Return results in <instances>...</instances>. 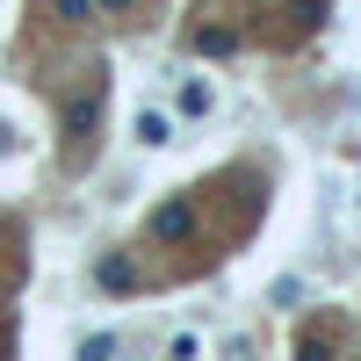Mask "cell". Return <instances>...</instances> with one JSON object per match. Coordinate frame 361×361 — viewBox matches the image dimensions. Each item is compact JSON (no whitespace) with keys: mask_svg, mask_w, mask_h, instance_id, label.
<instances>
[{"mask_svg":"<svg viewBox=\"0 0 361 361\" xmlns=\"http://www.w3.org/2000/svg\"><path fill=\"white\" fill-rule=\"evenodd\" d=\"M145 238H152V246H180V238H195V202L173 195L166 209H152V217H145Z\"/></svg>","mask_w":361,"mask_h":361,"instance_id":"6da1fadb","label":"cell"},{"mask_svg":"<svg viewBox=\"0 0 361 361\" xmlns=\"http://www.w3.org/2000/svg\"><path fill=\"white\" fill-rule=\"evenodd\" d=\"M130 130H137V145H152V152H159V145H173V123H166L159 109H137V123H130Z\"/></svg>","mask_w":361,"mask_h":361,"instance_id":"7a4b0ae2","label":"cell"},{"mask_svg":"<svg viewBox=\"0 0 361 361\" xmlns=\"http://www.w3.org/2000/svg\"><path fill=\"white\" fill-rule=\"evenodd\" d=\"M94 282H102V289H137V267H130L123 253H109V260L94 267Z\"/></svg>","mask_w":361,"mask_h":361,"instance_id":"3957f363","label":"cell"},{"mask_svg":"<svg viewBox=\"0 0 361 361\" xmlns=\"http://www.w3.org/2000/svg\"><path fill=\"white\" fill-rule=\"evenodd\" d=\"M180 109H188V116H209V109H217V87H209V80H180Z\"/></svg>","mask_w":361,"mask_h":361,"instance_id":"277c9868","label":"cell"},{"mask_svg":"<svg viewBox=\"0 0 361 361\" xmlns=\"http://www.w3.org/2000/svg\"><path fill=\"white\" fill-rule=\"evenodd\" d=\"M195 51H209V58H231V51H238V37H231V29H195Z\"/></svg>","mask_w":361,"mask_h":361,"instance_id":"5b68a950","label":"cell"},{"mask_svg":"<svg viewBox=\"0 0 361 361\" xmlns=\"http://www.w3.org/2000/svg\"><path fill=\"white\" fill-rule=\"evenodd\" d=\"M80 361H116V340L94 333V340H80Z\"/></svg>","mask_w":361,"mask_h":361,"instance_id":"8992f818","label":"cell"},{"mask_svg":"<svg viewBox=\"0 0 361 361\" xmlns=\"http://www.w3.org/2000/svg\"><path fill=\"white\" fill-rule=\"evenodd\" d=\"M296 361H333V347H325L318 333H304V340H296Z\"/></svg>","mask_w":361,"mask_h":361,"instance_id":"52a82bcc","label":"cell"},{"mask_svg":"<svg viewBox=\"0 0 361 361\" xmlns=\"http://www.w3.org/2000/svg\"><path fill=\"white\" fill-rule=\"evenodd\" d=\"M296 15H304V29H311V22H325V0H296Z\"/></svg>","mask_w":361,"mask_h":361,"instance_id":"ba28073f","label":"cell"},{"mask_svg":"<svg viewBox=\"0 0 361 361\" xmlns=\"http://www.w3.org/2000/svg\"><path fill=\"white\" fill-rule=\"evenodd\" d=\"M58 15H66V22H80V15H87V0H58Z\"/></svg>","mask_w":361,"mask_h":361,"instance_id":"9c48e42d","label":"cell"},{"mask_svg":"<svg viewBox=\"0 0 361 361\" xmlns=\"http://www.w3.org/2000/svg\"><path fill=\"white\" fill-rule=\"evenodd\" d=\"M0 361H8V333H0Z\"/></svg>","mask_w":361,"mask_h":361,"instance_id":"30bf717a","label":"cell"},{"mask_svg":"<svg viewBox=\"0 0 361 361\" xmlns=\"http://www.w3.org/2000/svg\"><path fill=\"white\" fill-rule=\"evenodd\" d=\"M109 8H130V0H109Z\"/></svg>","mask_w":361,"mask_h":361,"instance_id":"8fae6325","label":"cell"}]
</instances>
